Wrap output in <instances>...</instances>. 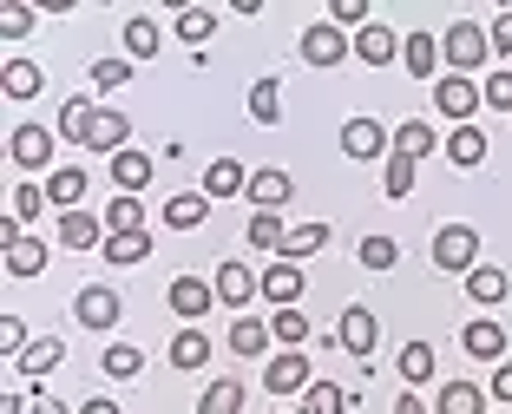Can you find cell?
<instances>
[{
  "instance_id": "cell-25",
  "label": "cell",
  "mask_w": 512,
  "mask_h": 414,
  "mask_svg": "<svg viewBox=\"0 0 512 414\" xmlns=\"http://www.w3.org/2000/svg\"><path fill=\"white\" fill-rule=\"evenodd\" d=\"M407 73L414 79H434V66H440V33H407Z\"/></svg>"
},
{
  "instance_id": "cell-42",
  "label": "cell",
  "mask_w": 512,
  "mask_h": 414,
  "mask_svg": "<svg viewBox=\"0 0 512 414\" xmlns=\"http://www.w3.org/2000/svg\"><path fill=\"white\" fill-rule=\"evenodd\" d=\"M60 355H66V342H60V336H40V342H33L27 355H20V368H27L33 382H40L46 368H60Z\"/></svg>"
},
{
  "instance_id": "cell-23",
  "label": "cell",
  "mask_w": 512,
  "mask_h": 414,
  "mask_svg": "<svg viewBox=\"0 0 512 414\" xmlns=\"http://www.w3.org/2000/svg\"><path fill=\"white\" fill-rule=\"evenodd\" d=\"M0 86H7V99H40V92H46V73L33 60H7Z\"/></svg>"
},
{
  "instance_id": "cell-55",
  "label": "cell",
  "mask_w": 512,
  "mask_h": 414,
  "mask_svg": "<svg viewBox=\"0 0 512 414\" xmlns=\"http://www.w3.org/2000/svg\"><path fill=\"white\" fill-rule=\"evenodd\" d=\"M394 414H434V408H427V401H414V388H407V395L394 401Z\"/></svg>"
},
{
  "instance_id": "cell-12",
  "label": "cell",
  "mask_w": 512,
  "mask_h": 414,
  "mask_svg": "<svg viewBox=\"0 0 512 414\" xmlns=\"http://www.w3.org/2000/svg\"><path fill=\"white\" fill-rule=\"evenodd\" d=\"M243 198L256 204V211H283L289 198H296V178L289 171H250V191Z\"/></svg>"
},
{
  "instance_id": "cell-57",
  "label": "cell",
  "mask_w": 512,
  "mask_h": 414,
  "mask_svg": "<svg viewBox=\"0 0 512 414\" xmlns=\"http://www.w3.org/2000/svg\"><path fill=\"white\" fill-rule=\"evenodd\" d=\"M27 414H66V408H60V401H53V395H40V401H33Z\"/></svg>"
},
{
  "instance_id": "cell-8",
  "label": "cell",
  "mask_w": 512,
  "mask_h": 414,
  "mask_svg": "<svg viewBox=\"0 0 512 414\" xmlns=\"http://www.w3.org/2000/svg\"><path fill=\"white\" fill-rule=\"evenodd\" d=\"M165 303L178 309L184 322H191V316H204V309H217V283H204V276H171Z\"/></svg>"
},
{
  "instance_id": "cell-9",
  "label": "cell",
  "mask_w": 512,
  "mask_h": 414,
  "mask_svg": "<svg viewBox=\"0 0 512 414\" xmlns=\"http://www.w3.org/2000/svg\"><path fill=\"white\" fill-rule=\"evenodd\" d=\"M73 316H79V329H112L125 316V303H119V290H79Z\"/></svg>"
},
{
  "instance_id": "cell-45",
  "label": "cell",
  "mask_w": 512,
  "mask_h": 414,
  "mask_svg": "<svg viewBox=\"0 0 512 414\" xmlns=\"http://www.w3.org/2000/svg\"><path fill=\"white\" fill-rule=\"evenodd\" d=\"M355 257H362V270H394V257H401V244H394V237H362V250H355Z\"/></svg>"
},
{
  "instance_id": "cell-58",
  "label": "cell",
  "mask_w": 512,
  "mask_h": 414,
  "mask_svg": "<svg viewBox=\"0 0 512 414\" xmlns=\"http://www.w3.org/2000/svg\"><path fill=\"white\" fill-rule=\"evenodd\" d=\"M20 408H33V401H20V395H7V401H0V414H20Z\"/></svg>"
},
{
  "instance_id": "cell-34",
  "label": "cell",
  "mask_w": 512,
  "mask_h": 414,
  "mask_svg": "<svg viewBox=\"0 0 512 414\" xmlns=\"http://www.w3.org/2000/svg\"><path fill=\"white\" fill-rule=\"evenodd\" d=\"M197 414H243V382H211L204 388V401H197Z\"/></svg>"
},
{
  "instance_id": "cell-31",
  "label": "cell",
  "mask_w": 512,
  "mask_h": 414,
  "mask_svg": "<svg viewBox=\"0 0 512 414\" xmlns=\"http://www.w3.org/2000/svg\"><path fill=\"white\" fill-rule=\"evenodd\" d=\"M270 322H256V316H237V322H230V349H237V355H263V349H270Z\"/></svg>"
},
{
  "instance_id": "cell-38",
  "label": "cell",
  "mask_w": 512,
  "mask_h": 414,
  "mask_svg": "<svg viewBox=\"0 0 512 414\" xmlns=\"http://www.w3.org/2000/svg\"><path fill=\"white\" fill-rule=\"evenodd\" d=\"M99 257L119 263V270H132V263L151 257V230H145V237H106V250H99Z\"/></svg>"
},
{
  "instance_id": "cell-10",
  "label": "cell",
  "mask_w": 512,
  "mask_h": 414,
  "mask_svg": "<svg viewBox=\"0 0 512 414\" xmlns=\"http://www.w3.org/2000/svg\"><path fill=\"white\" fill-rule=\"evenodd\" d=\"M211 283H217V303H230V309H243L250 296H263V276H250V263H237V257H230Z\"/></svg>"
},
{
  "instance_id": "cell-11",
  "label": "cell",
  "mask_w": 512,
  "mask_h": 414,
  "mask_svg": "<svg viewBox=\"0 0 512 414\" xmlns=\"http://www.w3.org/2000/svg\"><path fill=\"white\" fill-rule=\"evenodd\" d=\"M263 388H270V395H296V388H309V355H302V349L270 355V368H263Z\"/></svg>"
},
{
  "instance_id": "cell-40",
  "label": "cell",
  "mask_w": 512,
  "mask_h": 414,
  "mask_svg": "<svg viewBox=\"0 0 512 414\" xmlns=\"http://www.w3.org/2000/svg\"><path fill=\"white\" fill-rule=\"evenodd\" d=\"M270 336L289 342V349H302V342H309V309H276V316H270Z\"/></svg>"
},
{
  "instance_id": "cell-41",
  "label": "cell",
  "mask_w": 512,
  "mask_h": 414,
  "mask_svg": "<svg viewBox=\"0 0 512 414\" xmlns=\"http://www.w3.org/2000/svg\"><path fill=\"white\" fill-rule=\"evenodd\" d=\"M414 171H421V165H414V158H407V152H394L388 158V171H381V184H388V198H414Z\"/></svg>"
},
{
  "instance_id": "cell-53",
  "label": "cell",
  "mask_w": 512,
  "mask_h": 414,
  "mask_svg": "<svg viewBox=\"0 0 512 414\" xmlns=\"http://www.w3.org/2000/svg\"><path fill=\"white\" fill-rule=\"evenodd\" d=\"M486 40H493V53H499V60H512V7L493 20V27H486Z\"/></svg>"
},
{
  "instance_id": "cell-33",
  "label": "cell",
  "mask_w": 512,
  "mask_h": 414,
  "mask_svg": "<svg viewBox=\"0 0 512 414\" xmlns=\"http://www.w3.org/2000/svg\"><path fill=\"white\" fill-rule=\"evenodd\" d=\"M283 244H289L283 217H276V211H256L250 217V250H276V257H283Z\"/></svg>"
},
{
  "instance_id": "cell-44",
  "label": "cell",
  "mask_w": 512,
  "mask_h": 414,
  "mask_svg": "<svg viewBox=\"0 0 512 414\" xmlns=\"http://www.w3.org/2000/svg\"><path fill=\"white\" fill-rule=\"evenodd\" d=\"M125 53H132V60H151V53H158V27H151L145 14L125 20Z\"/></svg>"
},
{
  "instance_id": "cell-5",
  "label": "cell",
  "mask_w": 512,
  "mask_h": 414,
  "mask_svg": "<svg viewBox=\"0 0 512 414\" xmlns=\"http://www.w3.org/2000/svg\"><path fill=\"white\" fill-rule=\"evenodd\" d=\"M342 152L355 158V165H368V158H394V138L381 132L375 119H348L342 125Z\"/></svg>"
},
{
  "instance_id": "cell-35",
  "label": "cell",
  "mask_w": 512,
  "mask_h": 414,
  "mask_svg": "<svg viewBox=\"0 0 512 414\" xmlns=\"http://www.w3.org/2000/svg\"><path fill=\"white\" fill-rule=\"evenodd\" d=\"M322 244H329V224H296V230H289V244H283V263H302V257H316Z\"/></svg>"
},
{
  "instance_id": "cell-43",
  "label": "cell",
  "mask_w": 512,
  "mask_h": 414,
  "mask_svg": "<svg viewBox=\"0 0 512 414\" xmlns=\"http://www.w3.org/2000/svg\"><path fill=\"white\" fill-rule=\"evenodd\" d=\"M302 408H309V414H342V408H348V388H335V382H309V388H302Z\"/></svg>"
},
{
  "instance_id": "cell-1",
  "label": "cell",
  "mask_w": 512,
  "mask_h": 414,
  "mask_svg": "<svg viewBox=\"0 0 512 414\" xmlns=\"http://www.w3.org/2000/svg\"><path fill=\"white\" fill-rule=\"evenodd\" d=\"M440 53H447V66L453 73H480L486 60H493V40H486V27H473V20H453L447 33H440Z\"/></svg>"
},
{
  "instance_id": "cell-56",
  "label": "cell",
  "mask_w": 512,
  "mask_h": 414,
  "mask_svg": "<svg viewBox=\"0 0 512 414\" xmlns=\"http://www.w3.org/2000/svg\"><path fill=\"white\" fill-rule=\"evenodd\" d=\"M79 414H119V401H112V395H92V401H86Z\"/></svg>"
},
{
  "instance_id": "cell-2",
  "label": "cell",
  "mask_w": 512,
  "mask_h": 414,
  "mask_svg": "<svg viewBox=\"0 0 512 414\" xmlns=\"http://www.w3.org/2000/svg\"><path fill=\"white\" fill-rule=\"evenodd\" d=\"M434 263L440 270H480V230L473 224H440L434 230Z\"/></svg>"
},
{
  "instance_id": "cell-37",
  "label": "cell",
  "mask_w": 512,
  "mask_h": 414,
  "mask_svg": "<svg viewBox=\"0 0 512 414\" xmlns=\"http://www.w3.org/2000/svg\"><path fill=\"white\" fill-rule=\"evenodd\" d=\"M217 33V14L211 7H184L178 14V40H191V53H204V40Z\"/></svg>"
},
{
  "instance_id": "cell-46",
  "label": "cell",
  "mask_w": 512,
  "mask_h": 414,
  "mask_svg": "<svg viewBox=\"0 0 512 414\" xmlns=\"http://www.w3.org/2000/svg\"><path fill=\"white\" fill-rule=\"evenodd\" d=\"M394 152H407V158H414V165H421V158L434 152V132H427L421 119H407L401 132H394Z\"/></svg>"
},
{
  "instance_id": "cell-48",
  "label": "cell",
  "mask_w": 512,
  "mask_h": 414,
  "mask_svg": "<svg viewBox=\"0 0 512 414\" xmlns=\"http://www.w3.org/2000/svg\"><path fill=\"white\" fill-rule=\"evenodd\" d=\"M40 204H46V191H40V184H20V191H14V204H7V217H14V224H27V217H40Z\"/></svg>"
},
{
  "instance_id": "cell-28",
  "label": "cell",
  "mask_w": 512,
  "mask_h": 414,
  "mask_svg": "<svg viewBox=\"0 0 512 414\" xmlns=\"http://www.w3.org/2000/svg\"><path fill=\"white\" fill-rule=\"evenodd\" d=\"M506 290H512V276H506V270H493V263L467 270V296H473V303H506Z\"/></svg>"
},
{
  "instance_id": "cell-29",
  "label": "cell",
  "mask_w": 512,
  "mask_h": 414,
  "mask_svg": "<svg viewBox=\"0 0 512 414\" xmlns=\"http://www.w3.org/2000/svg\"><path fill=\"white\" fill-rule=\"evenodd\" d=\"M204 217H211V198H204V191H184V198L165 204V224H171V230H197Z\"/></svg>"
},
{
  "instance_id": "cell-4",
  "label": "cell",
  "mask_w": 512,
  "mask_h": 414,
  "mask_svg": "<svg viewBox=\"0 0 512 414\" xmlns=\"http://www.w3.org/2000/svg\"><path fill=\"white\" fill-rule=\"evenodd\" d=\"M348 53H355V40H348L335 20H322V27L302 33V60H309V66H342Z\"/></svg>"
},
{
  "instance_id": "cell-6",
  "label": "cell",
  "mask_w": 512,
  "mask_h": 414,
  "mask_svg": "<svg viewBox=\"0 0 512 414\" xmlns=\"http://www.w3.org/2000/svg\"><path fill=\"white\" fill-rule=\"evenodd\" d=\"M335 336H342V349H348V355H375V342H381L375 309H368V303H348V309H342V329H335Z\"/></svg>"
},
{
  "instance_id": "cell-15",
  "label": "cell",
  "mask_w": 512,
  "mask_h": 414,
  "mask_svg": "<svg viewBox=\"0 0 512 414\" xmlns=\"http://www.w3.org/2000/svg\"><path fill=\"white\" fill-rule=\"evenodd\" d=\"M460 349L480 355V362H506V329H499L493 316H480V322H467V329H460Z\"/></svg>"
},
{
  "instance_id": "cell-30",
  "label": "cell",
  "mask_w": 512,
  "mask_h": 414,
  "mask_svg": "<svg viewBox=\"0 0 512 414\" xmlns=\"http://www.w3.org/2000/svg\"><path fill=\"white\" fill-rule=\"evenodd\" d=\"M46 270V244L40 237H14L7 244V276H40Z\"/></svg>"
},
{
  "instance_id": "cell-27",
  "label": "cell",
  "mask_w": 512,
  "mask_h": 414,
  "mask_svg": "<svg viewBox=\"0 0 512 414\" xmlns=\"http://www.w3.org/2000/svg\"><path fill=\"white\" fill-rule=\"evenodd\" d=\"M434 414H486V388L447 382V388H440V401H434Z\"/></svg>"
},
{
  "instance_id": "cell-47",
  "label": "cell",
  "mask_w": 512,
  "mask_h": 414,
  "mask_svg": "<svg viewBox=\"0 0 512 414\" xmlns=\"http://www.w3.org/2000/svg\"><path fill=\"white\" fill-rule=\"evenodd\" d=\"M329 20H335V27H355V33H362L368 27V0H329Z\"/></svg>"
},
{
  "instance_id": "cell-39",
  "label": "cell",
  "mask_w": 512,
  "mask_h": 414,
  "mask_svg": "<svg viewBox=\"0 0 512 414\" xmlns=\"http://www.w3.org/2000/svg\"><path fill=\"white\" fill-rule=\"evenodd\" d=\"M276 92H283L276 79H256V86H250V119L256 125H276V119H283V99H276Z\"/></svg>"
},
{
  "instance_id": "cell-32",
  "label": "cell",
  "mask_w": 512,
  "mask_h": 414,
  "mask_svg": "<svg viewBox=\"0 0 512 414\" xmlns=\"http://www.w3.org/2000/svg\"><path fill=\"white\" fill-rule=\"evenodd\" d=\"M171 362L178 368H204L211 362V336H204V329H178V336H171Z\"/></svg>"
},
{
  "instance_id": "cell-54",
  "label": "cell",
  "mask_w": 512,
  "mask_h": 414,
  "mask_svg": "<svg viewBox=\"0 0 512 414\" xmlns=\"http://www.w3.org/2000/svg\"><path fill=\"white\" fill-rule=\"evenodd\" d=\"M486 395H493V401H506V408H512V362H499V368H493V388H486Z\"/></svg>"
},
{
  "instance_id": "cell-24",
  "label": "cell",
  "mask_w": 512,
  "mask_h": 414,
  "mask_svg": "<svg viewBox=\"0 0 512 414\" xmlns=\"http://www.w3.org/2000/svg\"><path fill=\"white\" fill-rule=\"evenodd\" d=\"M394 368H401V382H407V388H421L427 375H434V342H401Z\"/></svg>"
},
{
  "instance_id": "cell-14",
  "label": "cell",
  "mask_w": 512,
  "mask_h": 414,
  "mask_svg": "<svg viewBox=\"0 0 512 414\" xmlns=\"http://www.w3.org/2000/svg\"><path fill=\"white\" fill-rule=\"evenodd\" d=\"M60 244H66V250H106V217L66 211V217H60Z\"/></svg>"
},
{
  "instance_id": "cell-13",
  "label": "cell",
  "mask_w": 512,
  "mask_h": 414,
  "mask_svg": "<svg viewBox=\"0 0 512 414\" xmlns=\"http://www.w3.org/2000/svg\"><path fill=\"white\" fill-rule=\"evenodd\" d=\"M151 171H158V158H151V152H138V145H125V152L112 158V184H119L125 198H138V191H145V184H151Z\"/></svg>"
},
{
  "instance_id": "cell-3",
  "label": "cell",
  "mask_w": 512,
  "mask_h": 414,
  "mask_svg": "<svg viewBox=\"0 0 512 414\" xmlns=\"http://www.w3.org/2000/svg\"><path fill=\"white\" fill-rule=\"evenodd\" d=\"M434 106L447 112L453 125H473V112L486 106V86H473L467 73H447V79H440V86H434Z\"/></svg>"
},
{
  "instance_id": "cell-52",
  "label": "cell",
  "mask_w": 512,
  "mask_h": 414,
  "mask_svg": "<svg viewBox=\"0 0 512 414\" xmlns=\"http://www.w3.org/2000/svg\"><path fill=\"white\" fill-rule=\"evenodd\" d=\"M486 106H493V112H512V73H493V79H486Z\"/></svg>"
},
{
  "instance_id": "cell-21",
  "label": "cell",
  "mask_w": 512,
  "mask_h": 414,
  "mask_svg": "<svg viewBox=\"0 0 512 414\" xmlns=\"http://www.w3.org/2000/svg\"><path fill=\"white\" fill-rule=\"evenodd\" d=\"M106 237H145V204L119 191V198L106 204Z\"/></svg>"
},
{
  "instance_id": "cell-16",
  "label": "cell",
  "mask_w": 512,
  "mask_h": 414,
  "mask_svg": "<svg viewBox=\"0 0 512 414\" xmlns=\"http://www.w3.org/2000/svg\"><path fill=\"white\" fill-rule=\"evenodd\" d=\"M125 138H132V119H125V112H112V106H99V119H92V145H86V152L119 158V152H125Z\"/></svg>"
},
{
  "instance_id": "cell-20",
  "label": "cell",
  "mask_w": 512,
  "mask_h": 414,
  "mask_svg": "<svg viewBox=\"0 0 512 414\" xmlns=\"http://www.w3.org/2000/svg\"><path fill=\"white\" fill-rule=\"evenodd\" d=\"M440 152H447L460 171H473V165H486V132L480 125H453V138L440 145Z\"/></svg>"
},
{
  "instance_id": "cell-50",
  "label": "cell",
  "mask_w": 512,
  "mask_h": 414,
  "mask_svg": "<svg viewBox=\"0 0 512 414\" xmlns=\"http://www.w3.org/2000/svg\"><path fill=\"white\" fill-rule=\"evenodd\" d=\"M0 349H14V355L33 349V342H27V322H20V316H0Z\"/></svg>"
},
{
  "instance_id": "cell-7",
  "label": "cell",
  "mask_w": 512,
  "mask_h": 414,
  "mask_svg": "<svg viewBox=\"0 0 512 414\" xmlns=\"http://www.w3.org/2000/svg\"><path fill=\"white\" fill-rule=\"evenodd\" d=\"M7 152H14L20 171H46V165H53V132H46V125H14Z\"/></svg>"
},
{
  "instance_id": "cell-26",
  "label": "cell",
  "mask_w": 512,
  "mask_h": 414,
  "mask_svg": "<svg viewBox=\"0 0 512 414\" xmlns=\"http://www.w3.org/2000/svg\"><path fill=\"white\" fill-rule=\"evenodd\" d=\"M79 198H86V171H53V178H46V204H60V217L66 211H79Z\"/></svg>"
},
{
  "instance_id": "cell-36",
  "label": "cell",
  "mask_w": 512,
  "mask_h": 414,
  "mask_svg": "<svg viewBox=\"0 0 512 414\" xmlns=\"http://www.w3.org/2000/svg\"><path fill=\"white\" fill-rule=\"evenodd\" d=\"M99 362H106V375H112V382H132L138 368H145V349H138V342H112V349L99 355Z\"/></svg>"
},
{
  "instance_id": "cell-18",
  "label": "cell",
  "mask_w": 512,
  "mask_h": 414,
  "mask_svg": "<svg viewBox=\"0 0 512 414\" xmlns=\"http://www.w3.org/2000/svg\"><path fill=\"white\" fill-rule=\"evenodd\" d=\"M263 296H270L276 309H296V303H302V270H296V263H283V257H276L270 270H263Z\"/></svg>"
},
{
  "instance_id": "cell-49",
  "label": "cell",
  "mask_w": 512,
  "mask_h": 414,
  "mask_svg": "<svg viewBox=\"0 0 512 414\" xmlns=\"http://www.w3.org/2000/svg\"><path fill=\"white\" fill-rule=\"evenodd\" d=\"M125 79H132V60H92V86H106V92H119Z\"/></svg>"
},
{
  "instance_id": "cell-22",
  "label": "cell",
  "mask_w": 512,
  "mask_h": 414,
  "mask_svg": "<svg viewBox=\"0 0 512 414\" xmlns=\"http://www.w3.org/2000/svg\"><path fill=\"white\" fill-rule=\"evenodd\" d=\"M92 119H99L92 99H66V106H60V138H66V145H92Z\"/></svg>"
},
{
  "instance_id": "cell-51",
  "label": "cell",
  "mask_w": 512,
  "mask_h": 414,
  "mask_svg": "<svg viewBox=\"0 0 512 414\" xmlns=\"http://www.w3.org/2000/svg\"><path fill=\"white\" fill-rule=\"evenodd\" d=\"M33 33V7L27 0H7V40H27Z\"/></svg>"
},
{
  "instance_id": "cell-19",
  "label": "cell",
  "mask_w": 512,
  "mask_h": 414,
  "mask_svg": "<svg viewBox=\"0 0 512 414\" xmlns=\"http://www.w3.org/2000/svg\"><path fill=\"white\" fill-rule=\"evenodd\" d=\"M250 191V171L237 165V158H211V171H204V198H243Z\"/></svg>"
},
{
  "instance_id": "cell-17",
  "label": "cell",
  "mask_w": 512,
  "mask_h": 414,
  "mask_svg": "<svg viewBox=\"0 0 512 414\" xmlns=\"http://www.w3.org/2000/svg\"><path fill=\"white\" fill-rule=\"evenodd\" d=\"M355 53H362L368 66H394V60H401V33H394V27H375V20H368V27L355 33Z\"/></svg>"
}]
</instances>
